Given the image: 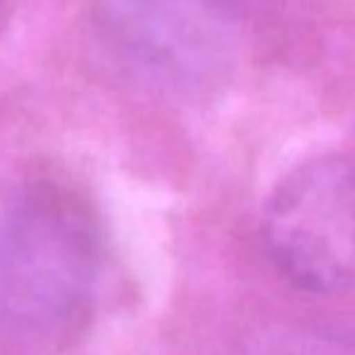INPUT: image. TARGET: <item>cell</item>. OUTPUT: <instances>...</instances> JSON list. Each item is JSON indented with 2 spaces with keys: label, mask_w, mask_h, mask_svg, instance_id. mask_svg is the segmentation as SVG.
Wrapping results in <instances>:
<instances>
[{
  "label": "cell",
  "mask_w": 355,
  "mask_h": 355,
  "mask_svg": "<svg viewBox=\"0 0 355 355\" xmlns=\"http://www.w3.org/2000/svg\"><path fill=\"white\" fill-rule=\"evenodd\" d=\"M102 237L75 193L39 184L0 213V304L32 336H71L92 312Z\"/></svg>",
  "instance_id": "cell-1"
},
{
  "label": "cell",
  "mask_w": 355,
  "mask_h": 355,
  "mask_svg": "<svg viewBox=\"0 0 355 355\" xmlns=\"http://www.w3.org/2000/svg\"><path fill=\"white\" fill-rule=\"evenodd\" d=\"M119 17L136 56L172 80L211 75L232 37L225 0H123Z\"/></svg>",
  "instance_id": "cell-3"
},
{
  "label": "cell",
  "mask_w": 355,
  "mask_h": 355,
  "mask_svg": "<svg viewBox=\"0 0 355 355\" xmlns=\"http://www.w3.org/2000/svg\"><path fill=\"white\" fill-rule=\"evenodd\" d=\"M273 263L293 285L336 293L355 283V164L319 157L281 182L263 215Z\"/></svg>",
  "instance_id": "cell-2"
}]
</instances>
